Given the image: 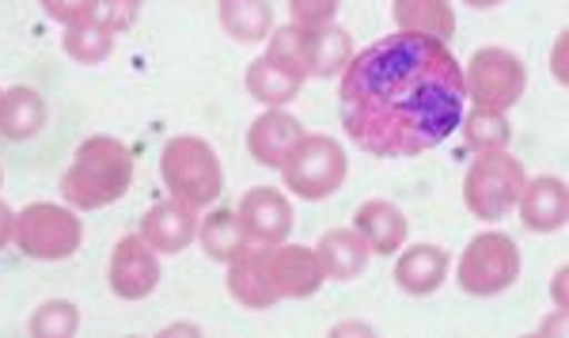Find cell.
<instances>
[{"instance_id": "1", "label": "cell", "mask_w": 569, "mask_h": 338, "mask_svg": "<svg viewBox=\"0 0 569 338\" xmlns=\"http://www.w3.org/2000/svg\"><path fill=\"white\" fill-rule=\"evenodd\" d=\"M346 137L380 160L437 149L463 122V66L448 42L388 34L353 53L338 84Z\"/></svg>"}, {"instance_id": "2", "label": "cell", "mask_w": 569, "mask_h": 338, "mask_svg": "<svg viewBox=\"0 0 569 338\" xmlns=\"http://www.w3.org/2000/svg\"><path fill=\"white\" fill-rule=\"evenodd\" d=\"M133 187V152L118 137L96 133L80 141L72 163L61 176V198L72 209H103L126 198Z\"/></svg>"}, {"instance_id": "3", "label": "cell", "mask_w": 569, "mask_h": 338, "mask_svg": "<svg viewBox=\"0 0 569 338\" xmlns=\"http://www.w3.org/2000/svg\"><path fill=\"white\" fill-rule=\"evenodd\" d=\"M160 176L171 198H179L190 209L213 206L224 190V168H220L217 152L209 141L190 133H179L163 145L160 152Z\"/></svg>"}, {"instance_id": "4", "label": "cell", "mask_w": 569, "mask_h": 338, "mask_svg": "<svg viewBox=\"0 0 569 338\" xmlns=\"http://www.w3.org/2000/svg\"><path fill=\"white\" fill-rule=\"evenodd\" d=\"M525 179H528L525 163L512 157L509 149L479 152L463 176V206L479 221H505L517 209Z\"/></svg>"}, {"instance_id": "5", "label": "cell", "mask_w": 569, "mask_h": 338, "mask_svg": "<svg viewBox=\"0 0 569 338\" xmlns=\"http://www.w3.org/2000/svg\"><path fill=\"white\" fill-rule=\"evenodd\" d=\"M346 176H350V157L327 133H305L281 163L284 187L305 202H323L335 190H342Z\"/></svg>"}, {"instance_id": "6", "label": "cell", "mask_w": 569, "mask_h": 338, "mask_svg": "<svg viewBox=\"0 0 569 338\" xmlns=\"http://www.w3.org/2000/svg\"><path fill=\"white\" fill-rule=\"evenodd\" d=\"M528 88V66L505 46H482L463 66V96L479 111H509Z\"/></svg>"}, {"instance_id": "7", "label": "cell", "mask_w": 569, "mask_h": 338, "mask_svg": "<svg viewBox=\"0 0 569 338\" xmlns=\"http://www.w3.org/2000/svg\"><path fill=\"white\" fill-rule=\"evenodd\" d=\"M80 240H84V225L72 213V206H58V202H31L27 209L16 213V248H20L27 259L39 262H61L72 259L80 251Z\"/></svg>"}, {"instance_id": "8", "label": "cell", "mask_w": 569, "mask_h": 338, "mask_svg": "<svg viewBox=\"0 0 569 338\" xmlns=\"http://www.w3.org/2000/svg\"><path fill=\"white\" fill-rule=\"evenodd\" d=\"M520 278V251L517 240L505 232H479L463 248L456 262V281L471 297H498Z\"/></svg>"}, {"instance_id": "9", "label": "cell", "mask_w": 569, "mask_h": 338, "mask_svg": "<svg viewBox=\"0 0 569 338\" xmlns=\"http://www.w3.org/2000/svg\"><path fill=\"white\" fill-rule=\"evenodd\" d=\"M107 281L118 300L152 297V289L160 286V251H152L141 232L122 236L114 243V251H110Z\"/></svg>"}, {"instance_id": "10", "label": "cell", "mask_w": 569, "mask_h": 338, "mask_svg": "<svg viewBox=\"0 0 569 338\" xmlns=\"http://www.w3.org/2000/svg\"><path fill=\"white\" fill-rule=\"evenodd\" d=\"M266 278H270L278 300H300L319 294L323 286V267H319L316 251L297 248V243H266Z\"/></svg>"}, {"instance_id": "11", "label": "cell", "mask_w": 569, "mask_h": 338, "mask_svg": "<svg viewBox=\"0 0 569 338\" xmlns=\"http://www.w3.org/2000/svg\"><path fill=\"white\" fill-rule=\"evenodd\" d=\"M243 232L251 243H281L292 232V206L281 190L273 187H251L236 206Z\"/></svg>"}, {"instance_id": "12", "label": "cell", "mask_w": 569, "mask_h": 338, "mask_svg": "<svg viewBox=\"0 0 569 338\" xmlns=\"http://www.w3.org/2000/svg\"><path fill=\"white\" fill-rule=\"evenodd\" d=\"M305 137V126L292 115H284L281 107H266V111L254 118L251 130H247V152L259 168H273L281 171L284 157L297 149V141Z\"/></svg>"}, {"instance_id": "13", "label": "cell", "mask_w": 569, "mask_h": 338, "mask_svg": "<svg viewBox=\"0 0 569 338\" xmlns=\"http://www.w3.org/2000/svg\"><path fill=\"white\" fill-rule=\"evenodd\" d=\"M141 236L149 240L152 251L179 255L182 248H190L198 240V209L182 206L179 198H168V202L152 206L141 217Z\"/></svg>"}, {"instance_id": "14", "label": "cell", "mask_w": 569, "mask_h": 338, "mask_svg": "<svg viewBox=\"0 0 569 338\" xmlns=\"http://www.w3.org/2000/svg\"><path fill=\"white\" fill-rule=\"evenodd\" d=\"M517 213L531 232H558L569 217V195L558 176L525 179V190L517 198Z\"/></svg>"}, {"instance_id": "15", "label": "cell", "mask_w": 569, "mask_h": 338, "mask_svg": "<svg viewBox=\"0 0 569 338\" xmlns=\"http://www.w3.org/2000/svg\"><path fill=\"white\" fill-rule=\"evenodd\" d=\"M224 267H228V294H232L236 305L254 308V312L278 305V294H273L270 278H266V243H247Z\"/></svg>"}, {"instance_id": "16", "label": "cell", "mask_w": 569, "mask_h": 338, "mask_svg": "<svg viewBox=\"0 0 569 338\" xmlns=\"http://www.w3.org/2000/svg\"><path fill=\"white\" fill-rule=\"evenodd\" d=\"M448 267H452V255H448L440 243H415L399 255L395 262V286L410 297H429L445 286Z\"/></svg>"}, {"instance_id": "17", "label": "cell", "mask_w": 569, "mask_h": 338, "mask_svg": "<svg viewBox=\"0 0 569 338\" xmlns=\"http://www.w3.org/2000/svg\"><path fill=\"white\" fill-rule=\"evenodd\" d=\"M353 228L365 243H369L372 255H395L407 243L410 221L395 202H383V198H372V202H361L353 213Z\"/></svg>"}, {"instance_id": "18", "label": "cell", "mask_w": 569, "mask_h": 338, "mask_svg": "<svg viewBox=\"0 0 569 338\" xmlns=\"http://www.w3.org/2000/svg\"><path fill=\"white\" fill-rule=\"evenodd\" d=\"M316 259H319V267H323L327 281H353L369 267L372 251H369V243L357 236V228H335V232H327L323 240L316 243Z\"/></svg>"}, {"instance_id": "19", "label": "cell", "mask_w": 569, "mask_h": 338, "mask_svg": "<svg viewBox=\"0 0 569 338\" xmlns=\"http://www.w3.org/2000/svg\"><path fill=\"white\" fill-rule=\"evenodd\" d=\"M305 72L281 66V61H273L270 53H262V58H254L251 66H247V96L259 99L262 107H284L292 103V99L300 96V88H305Z\"/></svg>"}, {"instance_id": "20", "label": "cell", "mask_w": 569, "mask_h": 338, "mask_svg": "<svg viewBox=\"0 0 569 338\" xmlns=\"http://www.w3.org/2000/svg\"><path fill=\"white\" fill-rule=\"evenodd\" d=\"M391 20L402 34L448 42L456 34V12L448 0H391Z\"/></svg>"}, {"instance_id": "21", "label": "cell", "mask_w": 569, "mask_h": 338, "mask_svg": "<svg viewBox=\"0 0 569 338\" xmlns=\"http://www.w3.org/2000/svg\"><path fill=\"white\" fill-rule=\"evenodd\" d=\"M305 53H308V77L330 80V77H342V69L350 66L357 50L346 27L323 23V27H308Z\"/></svg>"}, {"instance_id": "22", "label": "cell", "mask_w": 569, "mask_h": 338, "mask_svg": "<svg viewBox=\"0 0 569 338\" xmlns=\"http://www.w3.org/2000/svg\"><path fill=\"white\" fill-rule=\"evenodd\" d=\"M46 126V99L34 88L16 84L0 96V137L8 141H31Z\"/></svg>"}, {"instance_id": "23", "label": "cell", "mask_w": 569, "mask_h": 338, "mask_svg": "<svg viewBox=\"0 0 569 338\" xmlns=\"http://www.w3.org/2000/svg\"><path fill=\"white\" fill-rule=\"evenodd\" d=\"M198 240H201V251L209 255L213 262H232L247 243V232L236 217V209H213L209 217L198 221Z\"/></svg>"}, {"instance_id": "24", "label": "cell", "mask_w": 569, "mask_h": 338, "mask_svg": "<svg viewBox=\"0 0 569 338\" xmlns=\"http://www.w3.org/2000/svg\"><path fill=\"white\" fill-rule=\"evenodd\" d=\"M220 27L236 42H266L273 31L270 0H220Z\"/></svg>"}, {"instance_id": "25", "label": "cell", "mask_w": 569, "mask_h": 338, "mask_svg": "<svg viewBox=\"0 0 569 338\" xmlns=\"http://www.w3.org/2000/svg\"><path fill=\"white\" fill-rule=\"evenodd\" d=\"M110 50H114V31L107 23H99L96 16L66 27V53L77 66H103Z\"/></svg>"}, {"instance_id": "26", "label": "cell", "mask_w": 569, "mask_h": 338, "mask_svg": "<svg viewBox=\"0 0 569 338\" xmlns=\"http://www.w3.org/2000/svg\"><path fill=\"white\" fill-rule=\"evenodd\" d=\"M460 130H463V141L471 145L475 152H501V149H509V141H512V126L501 111H479V107H471V111H463Z\"/></svg>"}, {"instance_id": "27", "label": "cell", "mask_w": 569, "mask_h": 338, "mask_svg": "<svg viewBox=\"0 0 569 338\" xmlns=\"http://www.w3.org/2000/svg\"><path fill=\"white\" fill-rule=\"evenodd\" d=\"M80 327V312L69 300H46L34 308V316L27 319V331L34 338H72Z\"/></svg>"}, {"instance_id": "28", "label": "cell", "mask_w": 569, "mask_h": 338, "mask_svg": "<svg viewBox=\"0 0 569 338\" xmlns=\"http://www.w3.org/2000/svg\"><path fill=\"white\" fill-rule=\"evenodd\" d=\"M305 42H308V27L300 23H284V27H273L270 39H266V53L281 66L297 69L308 77V53H305Z\"/></svg>"}, {"instance_id": "29", "label": "cell", "mask_w": 569, "mask_h": 338, "mask_svg": "<svg viewBox=\"0 0 569 338\" xmlns=\"http://www.w3.org/2000/svg\"><path fill=\"white\" fill-rule=\"evenodd\" d=\"M141 4L144 0H96V20L107 23L110 31H130V27L137 23V16H141Z\"/></svg>"}, {"instance_id": "30", "label": "cell", "mask_w": 569, "mask_h": 338, "mask_svg": "<svg viewBox=\"0 0 569 338\" xmlns=\"http://www.w3.org/2000/svg\"><path fill=\"white\" fill-rule=\"evenodd\" d=\"M289 12H292V23H300V27H323V23H335L338 0H289Z\"/></svg>"}, {"instance_id": "31", "label": "cell", "mask_w": 569, "mask_h": 338, "mask_svg": "<svg viewBox=\"0 0 569 338\" xmlns=\"http://www.w3.org/2000/svg\"><path fill=\"white\" fill-rule=\"evenodd\" d=\"M42 12L50 16V20L58 23H77V20H88L91 12H96V0H39Z\"/></svg>"}, {"instance_id": "32", "label": "cell", "mask_w": 569, "mask_h": 338, "mask_svg": "<svg viewBox=\"0 0 569 338\" xmlns=\"http://www.w3.org/2000/svg\"><path fill=\"white\" fill-rule=\"evenodd\" d=\"M16 240V209L8 202H0V248Z\"/></svg>"}, {"instance_id": "33", "label": "cell", "mask_w": 569, "mask_h": 338, "mask_svg": "<svg viewBox=\"0 0 569 338\" xmlns=\"http://www.w3.org/2000/svg\"><path fill=\"white\" fill-rule=\"evenodd\" d=\"M555 305L566 308V270L555 274Z\"/></svg>"}, {"instance_id": "34", "label": "cell", "mask_w": 569, "mask_h": 338, "mask_svg": "<svg viewBox=\"0 0 569 338\" xmlns=\"http://www.w3.org/2000/svg\"><path fill=\"white\" fill-rule=\"evenodd\" d=\"M562 50H566V39H558V50H555V72H558V80H566V66H562Z\"/></svg>"}, {"instance_id": "35", "label": "cell", "mask_w": 569, "mask_h": 338, "mask_svg": "<svg viewBox=\"0 0 569 338\" xmlns=\"http://www.w3.org/2000/svg\"><path fill=\"white\" fill-rule=\"evenodd\" d=\"M460 4L479 8V12H486V8H498V4H505V0H460Z\"/></svg>"}, {"instance_id": "36", "label": "cell", "mask_w": 569, "mask_h": 338, "mask_svg": "<svg viewBox=\"0 0 569 338\" xmlns=\"http://www.w3.org/2000/svg\"><path fill=\"white\" fill-rule=\"evenodd\" d=\"M0 96H4V91H0Z\"/></svg>"}]
</instances>
